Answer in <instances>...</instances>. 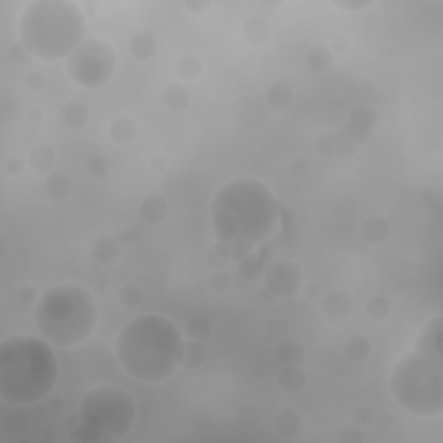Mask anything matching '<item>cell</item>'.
Instances as JSON below:
<instances>
[{
  "mask_svg": "<svg viewBox=\"0 0 443 443\" xmlns=\"http://www.w3.org/2000/svg\"><path fill=\"white\" fill-rule=\"evenodd\" d=\"M116 51L102 40L87 39L66 59V73L78 87L101 89L116 69Z\"/></svg>",
  "mask_w": 443,
  "mask_h": 443,
  "instance_id": "obj_8",
  "label": "cell"
},
{
  "mask_svg": "<svg viewBox=\"0 0 443 443\" xmlns=\"http://www.w3.org/2000/svg\"><path fill=\"white\" fill-rule=\"evenodd\" d=\"M81 9H84L85 16H94V14H96L97 4L96 2H84V4H81Z\"/></svg>",
  "mask_w": 443,
  "mask_h": 443,
  "instance_id": "obj_51",
  "label": "cell"
},
{
  "mask_svg": "<svg viewBox=\"0 0 443 443\" xmlns=\"http://www.w3.org/2000/svg\"><path fill=\"white\" fill-rule=\"evenodd\" d=\"M34 319L36 329L49 343L71 348L92 336L99 321V310L87 289L64 282L40 294Z\"/></svg>",
  "mask_w": 443,
  "mask_h": 443,
  "instance_id": "obj_5",
  "label": "cell"
},
{
  "mask_svg": "<svg viewBox=\"0 0 443 443\" xmlns=\"http://www.w3.org/2000/svg\"><path fill=\"white\" fill-rule=\"evenodd\" d=\"M309 171H310V166H309V163L305 161V159L303 158L291 159V163L288 166V174H289L291 179L303 180L307 177V175H309Z\"/></svg>",
  "mask_w": 443,
  "mask_h": 443,
  "instance_id": "obj_40",
  "label": "cell"
},
{
  "mask_svg": "<svg viewBox=\"0 0 443 443\" xmlns=\"http://www.w3.org/2000/svg\"><path fill=\"white\" fill-rule=\"evenodd\" d=\"M120 252L121 246L118 243L116 237L104 234V236H99L96 241H94L90 255H92L94 262H97V264L111 267L114 262H116V258L120 257Z\"/></svg>",
  "mask_w": 443,
  "mask_h": 443,
  "instance_id": "obj_18",
  "label": "cell"
},
{
  "mask_svg": "<svg viewBox=\"0 0 443 443\" xmlns=\"http://www.w3.org/2000/svg\"><path fill=\"white\" fill-rule=\"evenodd\" d=\"M26 120L34 123V125L40 123L44 120V109L40 108V106H30V108L26 109Z\"/></svg>",
  "mask_w": 443,
  "mask_h": 443,
  "instance_id": "obj_49",
  "label": "cell"
},
{
  "mask_svg": "<svg viewBox=\"0 0 443 443\" xmlns=\"http://www.w3.org/2000/svg\"><path fill=\"white\" fill-rule=\"evenodd\" d=\"M305 63L314 73H327L332 66V52L326 45H314L307 51Z\"/></svg>",
  "mask_w": 443,
  "mask_h": 443,
  "instance_id": "obj_28",
  "label": "cell"
},
{
  "mask_svg": "<svg viewBox=\"0 0 443 443\" xmlns=\"http://www.w3.org/2000/svg\"><path fill=\"white\" fill-rule=\"evenodd\" d=\"M19 42L36 59H68L87 40V19L71 0H31L18 23Z\"/></svg>",
  "mask_w": 443,
  "mask_h": 443,
  "instance_id": "obj_4",
  "label": "cell"
},
{
  "mask_svg": "<svg viewBox=\"0 0 443 443\" xmlns=\"http://www.w3.org/2000/svg\"><path fill=\"white\" fill-rule=\"evenodd\" d=\"M24 170V161L19 156H12V158H9L6 161V171L9 175H12V177H18V175H21Z\"/></svg>",
  "mask_w": 443,
  "mask_h": 443,
  "instance_id": "obj_46",
  "label": "cell"
},
{
  "mask_svg": "<svg viewBox=\"0 0 443 443\" xmlns=\"http://www.w3.org/2000/svg\"><path fill=\"white\" fill-rule=\"evenodd\" d=\"M61 120L69 130L84 129L90 121V108L81 101H68L61 108Z\"/></svg>",
  "mask_w": 443,
  "mask_h": 443,
  "instance_id": "obj_23",
  "label": "cell"
},
{
  "mask_svg": "<svg viewBox=\"0 0 443 443\" xmlns=\"http://www.w3.org/2000/svg\"><path fill=\"white\" fill-rule=\"evenodd\" d=\"M161 106L170 113H180V111L187 109L189 102H191V94L189 90L180 84H170L161 90Z\"/></svg>",
  "mask_w": 443,
  "mask_h": 443,
  "instance_id": "obj_24",
  "label": "cell"
},
{
  "mask_svg": "<svg viewBox=\"0 0 443 443\" xmlns=\"http://www.w3.org/2000/svg\"><path fill=\"white\" fill-rule=\"evenodd\" d=\"M354 421L359 428H366V426L374 421V410L369 407V405H360V407L355 409Z\"/></svg>",
  "mask_w": 443,
  "mask_h": 443,
  "instance_id": "obj_42",
  "label": "cell"
},
{
  "mask_svg": "<svg viewBox=\"0 0 443 443\" xmlns=\"http://www.w3.org/2000/svg\"><path fill=\"white\" fill-rule=\"evenodd\" d=\"M237 270L241 272V276L246 279H257L264 274L265 265H264V257L260 253H249L248 257L241 258L237 262Z\"/></svg>",
  "mask_w": 443,
  "mask_h": 443,
  "instance_id": "obj_33",
  "label": "cell"
},
{
  "mask_svg": "<svg viewBox=\"0 0 443 443\" xmlns=\"http://www.w3.org/2000/svg\"><path fill=\"white\" fill-rule=\"evenodd\" d=\"M329 49L332 54H343V52L348 51V40L343 39V36H336V39H332Z\"/></svg>",
  "mask_w": 443,
  "mask_h": 443,
  "instance_id": "obj_50",
  "label": "cell"
},
{
  "mask_svg": "<svg viewBox=\"0 0 443 443\" xmlns=\"http://www.w3.org/2000/svg\"><path fill=\"white\" fill-rule=\"evenodd\" d=\"M208 359V352L204 343L194 342V339H187L184 342L182 348V360H180V367L186 371H198L204 366Z\"/></svg>",
  "mask_w": 443,
  "mask_h": 443,
  "instance_id": "obj_25",
  "label": "cell"
},
{
  "mask_svg": "<svg viewBox=\"0 0 443 443\" xmlns=\"http://www.w3.org/2000/svg\"><path fill=\"white\" fill-rule=\"evenodd\" d=\"M84 168H85V171H87V175L90 179L101 180V179L108 177L109 161L104 158V156L96 154V156H90V158H87V161H85Z\"/></svg>",
  "mask_w": 443,
  "mask_h": 443,
  "instance_id": "obj_35",
  "label": "cell"
},
{
  "mask_svg": "<svg viewBox=\"0 0 443 443\" xmlns=\"http://www.w3.org/2000/svg\"><path fill=\"white\" fill-rule=\"evenodd\" d=\"M366 314L372 322H383L392 315V303L383 294H376L366 302Z\"/></svg>",
  "mask_w": 443,
  "mask_h": 443,
  "instance_id": "obj_32",
  "label": "cell"
},
{
  "mask_svg": "<svg viewBox=\"0 0 443 443\" xmlns=\"http://www.w3.org/2000/svg\"><path fill=\"white\" fill-rule=\"evenodd\" d=\"M262 6L269 7V9H276V7L282 6V0H279V2H269V0H262Z\"/></svg>",
  "mask_w": 443,
  "mask_h": 443,
  "instance_id": "obj_55",
  "label": "cell"
},
{
  "mask_svg": "<svg viewBox=\"0 0 443 443\" xmlns=\"http://www.w3.org/2000/svg\"><path fill=\"white\" fill-rule=\"evenodd\" d=\"M7 57H9V61L14 66H26V64H30L31 59H34V56L30 54V51H28L21 42H14L9 45Z\"/></svg>",
  "mask_w": 443,
  "mask_h": 443,
  "instance_id": "obj_38",
  "label": "cell"
},
{
  "mask_svg": "<svg viewBox=\"0 0 443 443\" xmlns=\"http://www.w3.org/2000/svg\"><path fill=\"white\" fill-rule=\"evenodd\" d=\"M24 84H26V87L30 90H34V92H40V90L45 89V84H47V80H45L44 73L42 71H30L26 75V78H24Z\"/></svg>",
  "mask_w": 443,
  "mask_h": 443,
  "instance_id": "obj_43",
  "label": "cell"
},
{
  "mask_svg": "<svg viewBox=\"0 0 443 443\" xmlns=\"http://www.w3.org/2000/svg\"><path fill=\"white\" fill-rule=\"evenodd\" d=\"M18 298H19V302L23 303V305H34V303L39 302L40 294H39V291H36L35 286H24V288L19 289Z\"/></svg>",
  "mask_w": 443,
  "mask_h": 443,
  "instance_id": "obj_44",
  "label": "cell"
},
{
  "mask_svg": "<svg viewBox=\"0 0 443 443\" xmlns=\"http://www.w3.org/2000/svg\"><path fill=\"white\" fill-rule=\"evenodd\" d=\"M118 299H120L121 305L126 307V309H135V307L141 305L142 299H144V291H142L141 286L135 284V282H126V284H123L120 291H118Z\"/></svg>",
  "mask_w": 443,
  "mask_h": 443,
  "instance_id": "obj_34",
  "label": "cell"
},
{
  "mask_svg": "<svg viewBox=\"0 0 443 443\" xmlns=\"http://www.w3.org/2000/svg\"><path fill=\"white\" fill-rule=\"evenodd\" d=\"M108 132L109 139L114 144L126 146L132 144L135 139H137L139 125L129 114H118V116H114L113 120H111Z\"/></svg>",
  "mask_w": 443,
  "mask_h": 443,
  "instance_id": "obj_14",
  "label": "cell"
},
{
  "mask_svg": "<svg viewBox=\"0 0 443 443\" xmlns=\"http://www.w3.org/2000/svg\"><path fill=\"white\" fill-rule=\"evenodd\" d=\"M374 0H331V6L334 9H339L348 14H355V12H362L374 6Z\"/></svg>",
  "mask_w": 443,
  "mask_h": 443,
  "instance_id": "obj_37",
  "label": "cell"
},
{
  "mask_svg": "<svg viewBox=\"0 0 443 443\" xmlns=\"http://www.w3.org/2000/svg\"><path fill=\"white\" fill-rule=\"evenodd\" d=\"M314 151L315 154L321 158H336V141L332 132H322L315 137L314 141Z\"/></svg>",
  "mask_w": 443,
  "mask_h": 443,
  "instance_id": "obj_36",
  "label": "cell"
},
{
  "mask_svg": "<svg viewBox=\"0 0 443 443\" xmlns=\"http://www.w3.org/2000/svg\"><path fill=\"white\" fill-rule=\"evenodd\" d=\"M389 392L405 412L438 417L443 412V364L416 350L397 360L389 372Z\"/></svg>",
  "mask_w": 443,
  "mask_h": 443,
  "instance_id": "obj_7",
  "label": "cell"
},
{
  "mask_svg": "<svg viewBox=\"0 0 443 443\" xmlns=\"http://www.w3.org/2000/svg\"><path fill=\"white\" fill-rule=\"evenodd\" d=\"M264 286L276 298H289L294 297L298 291H302L303 270L297 262L277 260L265 267L264 270Z\"/></svg>",
  "mask_w": 443,
  "mask_h": 443,
  "instance_id": "obj_9",
  "label": "cell"
},
{
  "mask_svg": "<svg viewBox=\"0 0 443 443\" xmlns=\"http://www.w3.org/2000/svg\"><path fill=\"white\" fill-rule=\"evenodd\" d=\"M377 111L369 104H357L348 114L342 132L357 146H364L377 126Z\"/></svg>",
  "mask_w": 443,
  "mask_h": 443,
  "instance_id": "obj_10",
  "label": "cell"
},
{
  "mask_svg": "<svg viewBox=\"0 0 443 443\" xmlns=\"http://www.w3.org/2000/svg\"><path fill=\"white\" fill-rule=\"evenodd\" d=\"M56 161V151L49 144H39L31 147L30 153H28V165L34 168L35 171H40V174L54 170Z\"/></svg>",
  "mask_w": 443,
  "mask_h": 443,
  "instance_id": "obj_26",
  "label": "cell"
},
{
  "mask_svg": "<svg viewBox=\"0 0 443 443\" xmlns=\"http://www.w3.org/2000/svg\"><path fill=\"white\" fill-rule=\"evenodd\" d=\"M203 73V61L196 54H184L177 61V75L182 78L184 81H194L198 80Z\"/></svg>",
  "mask_w": 443,
  "mask_h": 443,
  "instance_id": "obj_31",
  "label": "cell"
},
{
  "mask_svg": "<svg viewBox=\"0 0 443 443\" xmlns=\"http://www.w3.org/2000/svg\"><path fill=\"white\" fill-rule=\"evenodd\" d=\"M274 432L281 438H294L302 433L303 429V417L297 409H281L274 416L272 421Z\"/></svg>",
  "mask_w": 443,
  "mask_h": 443,
  "instance_id": "obj_15",
  "label": "cell"
},
{
  "mask_svg": "<svg viewBox=\"0 0 443 443\" xmlns=\"http://www.w3.org/2000/svg\"><path fill=\"white\" fill-rule=\"evenodd\" d=\"M360 237L371 246H379L389 237V224L384 216H367L360 225Z\"/></svg>",
  "mask_w": 443,
  "mask_h": 443,
  "instance_id": "obj_19",
  "label": "cell"
},
{
  "mask_svg": "<svg viewBox=\"0 0 443 443\" xmlns=\"http://www.w3.org/2000/svg\"><path fill=\"white\" fill-rule=\"evenodd\" d=\"M158 39L149 31H137L132 39L129 40V52L139 63L151 61L158 54Z\"/></svg>",
  "mask_w": 443,
  "mask_h": 443,
  "instance_id": "obj_16",
  "label": "cell"
},
{
  "mask_svg": "<svg viewBox=\"0 0 443 443\" xmlns=\"http://www.w3.org/2000/svg\"><path fill=\"white\" fill-rule=\"evenodd\" d=\"M51 407L52 409H56V410H59L61 407H63V397H54V399L51 400Z\"/></svg>",
  "mask_w": 443,
  "mask_h": 443,
  "instance_id": "obj_54",
  "label": "cell"
},
{
  "mask_svg": "<svg viewBox=\"0 0 443 443\" xmlns=\"http://www.w3.org/2000/svg\"><path fill=\"white\" fill-rule=\"evenodd\" d=\"M44 192L52 201L68 199L73 192V180L64 171H51L44 182Z\"/></svg>",
  "mask_w": 443,
  "mask_h": 443,
  "instance_id": "obj_21",
  "label": "cell"
},
{
  "mask_svg": "<svg viewBox=\"0 0 443 443\" xmlns=\"http://www.w3.org/2000/svg\"><path fill=\"white\" fill-rule=\"evenodd\" d=\"M322 312L331 324H342L354 312V302L344 291H332L324 298Z\"/></svg>",
  "mask_w": 443,
  "mask_h": 443,
  "instance_id": "obj_12",
  "label": "cell"
},
{
  "mask_svg": "<svg viewBox=\"0 0 443 443\" xmlns=\"http://www.w3.org/2000/svg\"><path fill=\"white\" fill-rule=\"evenodd\" d=\"M6 257H7V243L4 237H0V262L6 260Z\"/></svg>",
  "mask_w": 443,
  "mask_h": 443,
  "instance_id": "obj_53",
  "label": "cell"
},
{
  "mask_svg": "<svg viewBox=\"0 0 443 443\" xmlns=\"http://www.w3.org/2000/svg\"><path fill=\"white\" fill-rule=\"evenodd\" d=\"M260 298H262V299H264V302H265V303H274V302H276V299H277L276 297H274V294H272V293H270V291H269V289H267V288H265V286H264V288H262V289H260Z\"/></svg>",
  "mask_w": 443,
  "mask_h": 443,
  "instance_id": "obj_52",
  "label": "cell"
},
{
  "mask_svg": "<svg viewBox=\"0 0 443 443\" xmlns=\"http://www.w3.org/2000/svg\"><path fill=\"white\" fill-rule=\"evenodd\" d=\"M182 7L191 14H201V12L210 9L211 2L210 0H186V2H182Z\"/></svg>",
  "mask_w": 443,
  "mask_h": 443,
  "instance_id": "obj_45",
  "label": "cell"
},
{
  "mask_svg": "<svg viewBox=\"0 0 443 443\" xmlns=\"http://www.w3.org/2000/svg\"><path fill=\"white\" fill-rule=\"evenodd\" d=\"M184 339L170 319L142 314L121 327L114 354L118 364L132 379L161 383L177 372L182 360Z\"/></svg>",
  "mask_w": 443,
  "mask_h": 443,
  "instance_id": "obj_2",
  "label": "cell"
},
{
  "mask_svg": "<svg viewBox=\"0 0 443 443\" xmlns=\"http://www.w3.org/2000/svg\"><path fill=\"white\" fill-rule=\"evenodd\" d=\"M213 331H215V326H213L211 319H208L206 315H192L186 324L189 339H194V342L206 343L213 336Z\"/></svg>",
  "mask_w": 443,
  "mask_h": 443,
  "instance_id": "obj_30",
  "label": "cell"
},
{
  "mask_svg": "<svg viewBox=\"0 0 443 443\" xmlns=\"http://www.w3.org/2000/svg\"><path fill=\"white\" fill-rule=\"evenodd\" d=\"M274 359L281 367L302 366L305 360V348L298 339H282L274 350Z\"/></svg>",
  "mask_w": 443,
  "mask_h": 443,
  "instance_id": "obj_22",
  "label": "cell"
},
{
  "mask_svg": "<svg viewBox=\"0 0 443 443\" xmlns=\"http://www.w3.org/2000/svg\"><path fill=\"white\" fill-rule=\"evenodd\" d=\"M294 92L291 89V85L284 84V81H276V84L270 85L265 92V101L267 104L272 109H286L293 102Z\"/></svg>",
  "mask_w": 443,
  "mask_h": 443,
  "instance_id": "obj_29",
  "label": "cell"
},
{
  "mask_svg": "<svg viewBox=\"0 0 443 443\" xmlns=\"http://www.w3.org/2000/svg\"><path fill=\"white\" fill-rule=\"evenodd\" d=\"M139 215L149 225H161L170 215V204L159 194H151L139 204Z\"/></svg>",
  "mask_w": 443,
  "mask_h": 443,
  "instance_id": "obj_13",
  "label": "cell"
},
{
  "mask_svg": "<svg viewBox=\"0 0 443 443\" xmlns=\"http://www.w3.org/2000/svg\"><path fill=\"white\" fill-rule=\"evenodd\" d=\"M343 352H344V357H347L350 362L362 364L372 355V343L367 336L355 334L347 339Z\"/></svg>",
  "mask_w": 443,
  "mask_h": 443,
  "instance_id": "obj_27",
  "label": "cell"
},
{
  "mask_svg": "<svg viewBox=\"0 0 443 443\" xmlns=\"http://www.w3.org/2000/svg\"><path fill=\"white\" fill-rule=\"evenodd\" d=\"M270 35H272V26L264 16L253 14L243 23V36L248 44L264 45L269 42Z\"/></svg>",
  "mask_w": 443,
  "mask_h": 443,
  "instance_id": "obj_20",
  "label": "cell"
},
{
  "mask_svg": "<svg viewBox=\"0 0 443 443\" xmlns=\"http://www.w3.org/2000/svg\"><path fill=\"white\" fill-rule=\"evenodd\" d=\"M137 419L135 399L116 384H101L84 395L78 414L66 422L69 440L96 443L121 440Z\"/></svg>",
  "mask_w": 443,
  "mask_h": 443,
  "instance_id": "obj_6",
  "label": "cell"
},
{
  "mask_svg": "<svg viewBox=\"0 0 443 443\" xmlns=\"http://www.w3.org/2000/svg\"><path fill=\"white\" fill-rule=\"evenodd\" d=\"M364 440V434L359 429V426H344L336 434V442L338 443H360Z\"/></svg>",
  "mask_w": 443,
  "mask_h": 443,
  "instance_id": "obj_39",
  "label": "cell"
},
{
  "mask_svg": "<svg viewBox=\"0 0 443 443\" xmlns=\"http://www.w3.org/2000/svg\"><path fill=\"white\" fill-rule=\"evenodd\" d=\"M151 168H153V171H156V174H163V171H166L168 170L166 156H163V154L153 156V159H151Z\"/></svg>",
  "mask_w": 443,
  "mask_h": 443,
  "instance_id": "obj_48",
  "label": "cell"
},
{
  "mask_svg": "<svg viewBox=\"0 0 443 443\" xmlns=\"http://www.w3.org/2000/svg\"><path fill=\"white\" fill-rule=\"evenodd\" d=\"M302 291L305 293V297L309 299H315V298H319V294H321V286H319V282H315V281H307V282H303Z\"/></svg>",
  "mask_w": 443,
  "mask_h": 443,
  "instance_id": "obj_47",
  "label": "cell"
},
{
  "mask_svg": "<svg viewBox=\"0 0 443 443\" xmlns=\"http://www.w3.org/2000/svg\"><path fill=\"white\" fill-rule=\"evenodd\" d=\"M59 376L51 343L42 336L14 334L0 343V399L31 405L47 399Z\"/></svg>",
  "mask_w": 443,
  "mask_h": 443,
  "instance_id": "obj_3",
  "label": "cell"
},
{
  "mask_svg": "<svg viewBox=\"0 0 443 443\" xmlns=\"http://www.w3.org/2000/svg\"><path fill=\"white\" fill-rule=\"evenodd\" d=\"M216 243L229 260L239 262L257 244L274 236L281 222V204L267 184L239 177L225 184L210 204Z\"/></svg>",
  "mask_w": 443,
  "mask_h": 443,
  "instance_id": "obj_1",
  "label": "cell"
},
{
  "mask_svg": "<svg viewBox=\"0 0 443 443\" xmlns=\"http://www.w3.org/2000/svg\"><path fill=\"white\" fill-rule=\"evenodd\" d=\"M442 332L443 317L442 315H434V317L429 319V321L421 327L419 334H417L416 338V343H414V350H416L417 354L434 360V362L443 364Z\"/></svg>",
  "mask_w": 443,
  "mask_h": 443,
  "instance_id": "obj_11",
  "label": "cell"
},
{
  "mask_svg": "<svg viewBox=\"0 0 443 443\" xmlns=\"http://www.w3.org/2000/svg\"><path fill=\"white\" fill-rule=\"evenodd\" d=\"M277 387L286 395H298L307 387V372L302 366L281 367L277 372Z\"/></svg>",
  "mask_w": 443,
  "mask_h": 443,
  "instance_id": "obj_17",
  "label": "cell"
},
{
  "mask_svg": "<svg viewBox=\"0 0 443 443\" xmlns=\"http://www.w3.org/2000/svg\"><path fill=\"white\" fill-rule=\"evenodd\" d=\"M208 286L215 291V293H225V291L231 289V277L227 276L225 272H215L213 276L208 279Z\"/></svg>",
  "mask_w": 443,
  "mask_h": 443,
  "instance_id": "obj_41",
  "label": "cell"
}]
</instances>
